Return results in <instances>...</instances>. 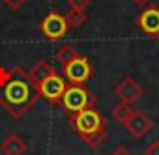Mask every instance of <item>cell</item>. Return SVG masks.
<instances>
[{
	"label": "cell",
	"instance_id": "6da1fadb",
	"mask_svg": "<svg viewBox=\"0 0 159 155\" xmlns=\"http://www.w3.org/2000/svg\"><path fill=\"white\" fill-rule=\"evenodd\" d=\"M32 97V84L26 79H11L4 88H0V105H2L15 120L23 118L26 110L36 103Z\"/></svg>",
	"mask_w": 159,
	"mask_h": 155
},
{
	"label": "cell",
	"instance_id": "ffe728a7",
	"mask_svg": "<svg viewBox=\"0 0 159 155\" xmlns=\"http://www.w3.org/2000/svg\"><path fill=\"white\" fill-rule=\"evenodd\" d=\"M131 2H133L135 6H140V8H146V6L150 4V0H131Z\"/></svg>",
	"mask_w": 159,
	"mask_h": 155
},
{
	"label": "cell",
	"instance_id": "7c38bea8",
	"mask_svg": "<svg viewBox=\"0 0 159 155\" xmlns=\"http://www.w3.org/2000/svg\"><path fill=\"white\" fill-rule=\"evenodd\" d=\"M79 54H81V52H79L73 45H69V43H66V45H60L56 51H54V62L58 64V65H66V64H69L71 60H75Z\"/></svg>",
	"mask_w": 159,
	"mask_h": 155
},
{
	"label": "cell",
	"instance_id": "9a60e30c",
	"mask_svg": "<svg viewBox=\"0 0 159 155\" xmlns=\"http://www.w3.org/2000/svg\"><path fill=\"white\" fill-rule=\"evenodd\" d=\"M69 10H79V11H86V8L90 6V0H67Z\"/></svg>",
	"mask_w": 159,
	"mask_h": 155
},
{
	"label": "cell",
	"instance_id": "3957f363",
	"mask_svg": "<svg viewBox=\"0 0 159 155\" xmlns=\"http://www.w3.org/2000/svg\"><path fill=\"white\" fill-rule=\"evenodd\" d=\"M94 103H96V97L92 95V92H88L86 86H75V84H69L60 99V105L67 112V116L90 108L94 107Z\"/></svg>",
	"mask_w": 159,
	"mask_h": 155
},
{
	"label": "cell",
	"instance_id": "ba28073f",
	"mask_svg": "<svg viewBox=\"0 0 159 155\" xmlns=\"http://www.w3.org/2000/svg\"><path fill=\"white\" fill-rule=\"evenodd\" d=\"M142 94H144V88H142L135 79H131V77L122 79V81L116 84V88H114V95H116L122 103H129V105H133L135 101H139V99L142 97Z\"/></svg>",
	"mask_w": 159,
	"mask_h": 155
},
{
	"label": "cell",
	"instance_id": "5b68a950",
	"mask_svg": "<svg viewBox=\"0 0 159 155\" xmlns=\"http://www.w3.org/2000/svg\"><path fill=\"white\" fill-rule=\"evenodd\" d=\"M67 86H69V84H67V81L64 79V75H60V73L54 71V73H51L49 77H45V79L38 84L36 94H38L39 97H43L47 103L58 105Z\"/></svg>",
	"mask_w": 159,
	"mask_h": 155
},
{
	"label": "cell",
	"instance_id": "4fadbf2b",
	"mask_svg": "<svg viewBox=\"0 0 159 155\" xmlns=\"http://www.w3.org/2000/svg\"><path fill=\"white\" fill-rule=\"evenodd\" d=\"M133 112H135V108H133V105H129V103H118V105H114L112 107V110H111V114H112V118L118 122V123H122V125H125L127 123V120L133 116Z\"/></svg>",
	"mask_w": 159,
	"mask_h": 155
},
{
	"label": "cell",
	"instance_id": "d6986e66",
	"mask_svg": "<svg viewBox=\"0 0 159 155\" xmlns=\"http://www.w3.org/2000/svg\"><path fill=\"white\" fill-rule=\"evenodd\" d=\"M111 155H135V153H131V149H129L125 144H120V146H116V148L112 149Z\"/></svg>",
	"mask_w": 159,
	"mask_h": 155
},
{
	"label": "cell",
	"instance_id": "9c48e42d",
	"mask_svg": "<svg viewBox=\"0 0 159 155\" xmlns=\"http://www.w3.org/2000/svg\"><path fill=\"white\" fill-rule=\"evenodd\" d=\"M152 127H153L152 118H150L148 114L140 112V110H135L133 116H131V118L127 120V123H125L127 133H129L131 136H135V138H142L146 133H150Z\"/></svg>",
	"mask_w": 159,
	"mask_h": 155
},
{
	"label": "cell",
	"instance_id": "5bb4252c",
	"mask_svg": "<svg viewBox=\"0 0 159 155\" xmlns=\"http://www.w3.org/2000/svg\"><path fill=\"white\" fill-rule=\"evenodd\" d=\"M66 21H67V26L69 28H81L86 21H88V15L86 11H79V10H69L66 13Z\"/></svg>",
	"mask_w": 159,
	"mask_h": 155
},
{
	"label": "cell",
	"instance_id": "277c9868",
	"mask_svg": "<svg viewBox=\"0 0 159 155\" xmlns=\"http://www.w3.org/2000/svg\"><path fill=\"white\" fill-rule=\"evenodd\" d=\"M62 69H64L62 75L67 81V84H75V86H84L94 75V67L84 54H79L75 60L66 64Z\"/></svg>",
	"mask_w": 159,
	"mask_h": 155
},
{
	"label": "cell",
	"instance_id": "52a82bcc",
	"mask_svg": "<svg viewBox=\"0 0 159 155\" xmlns=\"http://www.w3.org/2000/svg\"><path fill=\"white\" fill-rule=\"evenodd\" d=\"M137 26L140 28V32H144L150 38H157L159 39V8L150 4L146 6L140 15L137 17Z\"/></svg>",
	"mask_w": 159,
	"mask_h": 155
},
{
	"label": "cell",
	"instance_id": "ac0fdd59",
	"mask_svg": "<svg viewBox=\"0 0 159 155\" xmlns=\"http://www.w3.org/2000/svg\"><path fill=\"white\" fill-rule=\"evenodd\" d=\"M144 155H159V140H153L150 146H146Z\"/></svg>",
	"mask_w": 159,
	"mask_h": 155
},
{
	"label": "cell",
	"instance_id": "8992f818",
	"mask_svg": "<svg viewBox=\"0 0 159 155\" xmlns=\"http://www.w3.org/2000/svg\"><path fill=\"white\" fill-rule=\"evenodd\" d=\"M67 30H69V26H67L66 15H62L58 11H49L39 24V32L49 41H60L67 34Z\"/></svg>",
	"mask_w": 159,
	"mask_h": 155
},
{
	"label": "cell",
	"instance_id": "2e32d148",
	"mask_svg": "<svg viewBox=\"0 0 159 155\" xmlns=\"http://www.w3.org/2000/svg\"><path fill=\"white\" fill-rule=\"evenodd\" d=\"M13 79V75H11V69H6L0 65V88H4L10 81Z\"/></svg>",
	"mask_w": 159,
	"mask_h": 155
},
{
	"label": "cell",
	"instance_id": "30bf717a",
	"mask_svg": "<svg viewBox=\"0 0 159 155\" xmlns=\"http://www.w3.org/2000/svg\"><path fill=\"white\" fill-rule=\"evenodd\" d=\"M56 69H54V65L52 64H49L47 60H39L32 69H30V73H28V82L32 84V88L36 90L38 88V84L45 79V77H49L51 73H54Z\"/></svg>",
	"mask_w": 159,
	"mask_h": 155
},
{
	"label": "cell",
	"instance_id": "e0dca14e",
	"mask_svg": "<svg viewBox=\"0 0 159 155\" xmlns=\"http://www.w3.org/2000/svg\"><path fill=\"white\" fill-rule=\"evenodd\" d=\"M2 2H4L11 11H19V10L26 4V0H2Z\"/></svg>",
	"mask_w": 159,
	"mask_h": 155
},
{
	"label": "cell",
	"instance_id": "8fae6325",
	"mask_svg": "<svg viewBox=\"0 0 159 155\" xmlns=\"http://www.w3.org/2000/svg\"><path fill=\"white\" fill-rule=\"evenodd\" d=\"M4 155H23L26 151V142L23 140L21 135H8L0 146Z\"/></svg>",
	"mask_w": 159,
	"mask_h": 155
},
{
	"label": "cell",
	"instance_id": "7a4b0ae2",
	"mask_svg": "<svg viewBox=\"0 0 159 155\" xmlns=\"http://www.w3.org/2000/svg\"><path fill=\"white\" fill-rule=\"evenodd\" d=\"M69 122H71L73 129L77 131V135L90 148H98L107 136V123L96 107L84 108L81 112L69 116Z\"/></svg>",
	"mask_w": 159,
	"mask_h": 155
}]
</instances>
